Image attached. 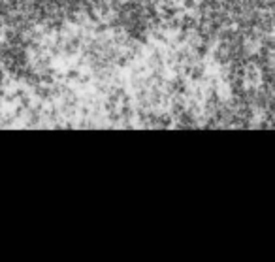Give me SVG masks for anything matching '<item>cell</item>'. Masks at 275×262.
<instances>
[]
</instances>
